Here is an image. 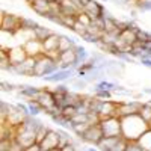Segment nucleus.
<instances>
[{
  "label": "nucleus",
  "instance_id": "32",
  "mask_svg": "<svg viewBox=\"0 0 151 151\" xmlns=\"http://www.w3.org/2000/svg\"><path fill=\"white\" fill-rule=\"evenodd\" d=\"M94 97L98 98V100H112V92L110 91H106V89H101V91H97L94 92Z\"/></svg>",
  "mask_w": 151,
  "mask_h": 151
},
{
  "label": "nucleus",
  "instance_id": "29",
  "mask_svg": "<svg viewBox=\"0 0 151 151\" xmlns=\"http://www.w3.org/2000/svg\"><path fill=\"white\" fill-rule=\"evenodd\" d=\"M136 8L139 12H150L151 11V0H142V2H137Z\"/></svg>",
  "mask_w": 151,
  "mask_h": 151
},
{
  "label": "nucleus",
  "instance_id": "48",
  "mask_svg": "<svg viewBox=\"0 0 151 151\" xmlns=\"http://www.w3.org/2000/svg\"><path fill=\"white\" fill-rule=\"evenodd\" d=\"M100 2H104L106 3V2H109V0H100Z\"/></svg>",
  "mask_w": 151,
  "mask_h": 151
},
{
  "label": "nucleus",
  "instance_id": "35",
  "mask_svg": "<svg viewBox=\"0 0 151 151\" xmlns=\"http://www.w3.org/2000/svg\"><path fill=\"white\" fill-rule=\"evenodd\" d=\"M82 40H85L86 42H91V44H97L98 41H101V38L100 36H95V35H91V33H85L83 36H82Z\"/></svg>",
  "mask_w": 151,
  "mask_h": 151
},
{
  "label": "nucleus",
  "instance_id": "7",
  "mask_svg": "<svg viewBox=\"0 0 151 151\" xmlns=\"http://www.w3.org/2000/svg\"><path fill=\"white\" fill-rule=\"evenodd\" d=\"M35 65H36V58H27L26 60L20 65H12V73L17 76H27V77H33L35 73Z\"/></svg>",
  "mask_w": 151,
  "mask_h": 151
},
{
  "label": "nucleus",
  "instance_id": "45",
  "mask_svg": "<svg viewBox=\"0 0 151 151\" xmlns=\"http://www.w3.org/2000/svg\"><path fill=\"white\" fill-rule=\"evenodd\" d=\"M142 92H144V94H150V95H151V88H144Z\"/></svg>",
  "mask_w": 151,
  "mask_h": 151
},
{
  "label": "nucleus",
  "instance_id": "46",
  "mask_svg": "<svg viewBox=\"0 0 151 151\" xmlns=\"http://www.w3.org/2000/svg\"><path fill=\"white\" fill-rule=\"evenodd\" d=\"M88 151H100V150H98L97 147H95V148H94V147H91V148H88Z\"/></svg>",
  "mask_w": 151,
  "mask_h": 151
},
{
  "label": "nucleus",
  "instance_id": "1",
  "mask_svg": "<svg viewBox=\"0 0 151 151\" xmlns=\"http://www.w3.org/2000/svg\"><path fill=\"white\" fill-rule=\"evenodd\" d=\"M121 127H122V136L129 142H136L139 137L150 129V124L142 119L139 113L121 118Z\"/></svg>",
  "mask_w": 151,
  "mask_h": 151
},
{
  "label": "nucleus",
  "instance_id": "3",
  "mask_svg": "<svg viewBox=\"0 0 151 151\" xmlns=\"http://www.w3.org/2000/svg\"><path fill=\"white\" fill-rule=\"evenodd\" d=\"M103 134L106 137H113V136H122V127H121V118L119 116H110L106 119L100 121Z\"/></svg>",
  "mask_w": 151,
  "mask_h": 151
},
{
  "label": "nucleus",
  "instance_id": "19",
  "mask_svg": "<svg viewBox=\"0 0 151 151\" xmlns=\"http://www.w3.org/2000/svg\"><path fill=\"white\" fill-rule=\"evenodd\" d=\"M80 12H82V11H80L77 6H74L70 0L62 2V9H60V14H62V15H76V17H77Z\"/></svg>",
  "mask_w": 151,
  "mask_h": 151
},
{
  "label": "nucleus",
  "instance_id": "37",
  "mask_svg": "<svg viewBox=\"0 0 151 151\" xmlns=\"http://www.w3.org/2000/svg\"><path fill=\"white\" fill-rule=\"evenodd\" d=\"M44 18L48 20V21H52V23H55V24H59V26H60V15H59V14H53V12H48L47 15H44Z\"/></svg>",
  "mask_w": 151,
  "mask_h": 151
},
{
  "label": "nucleus",
  "instance_id": "11",
  "mask_svg": "<svg viewBox=\"0 0 151 151\" xmlns=\"http://www.w3.org/2000/svg\"><path fill=\"white\" fill-rule=\"evenodd\" d=\"M59 141H60V136L56 130H52L50 129L45 134V137L40 142L42 151H50V150H56L59 148Z\"/></svg>",
  "mask_w": 151,
  "mask_h": 151
},
{
  "label": "nucleus",
  "instance_id": "6",
  "mask_svg": "<svg viewBox=\"0 0 151 151\" xmlns=\"http://www.w3.org/2000/svg\"><path fill=\"white\" fill-rule=\"evenodd\" d=\"M42 47H44V55L45 56L58 60V55H59V33H53L52 36H48L45 41H42Z\"/></svg>",
  "mask_w": 151,
  "mask_h": 151
},
{
  "label": "nucleus",
  "instance_id": "12",
  "mask_svg": "<svg viewBox=\"0 0 151 151\" xmlns=\"http://www.w3.org/2000/svg\"><path fill=\"white\" fill-rule=\"evenodd\" d=\"M8 55H9V59H11L12 65H20V64H23V62L29 58L27 52L24 50L23 45H17V47L8 48Z\"/></svg>",
  "mask_w": 151,
  "mask_h": 151
},
{
  "label": "nucleus",
  "instance_id": "25",
  "mask_svg": "<svg viewBox=\"0 0 151 151\" xmlns=\"http://www.w3.org/2000/svg\"><path fill=\"white\" fill-rule=\"evenodd\" d=\"M139 115L142 116V119L148 124H151V104L148 103H142L141 109H139Z\"/></svg>",
  "mask_w": 151,
  "mask_h": 151
},
{
  "label": "nucleus",
  "instance_id": "5",
  "mask_svg": "<svg viewBox=\"0 0 151 151\" xmlns=\"http://www.w3.org/2000/svg\"><path fill=\"white\" fill-rule=\"evenodd\" d=\"M15 141L23 148H26V147H29V145L36 142V132L29 130L27 127H24L23 124H20V125L15 127Z\"/></svg>",
  "mask_w": 151,
  "mask_h": 151
},
{
  "label": "nucleus",
  "instance_id": "52",
  "mask_svg": "<svg viewBox=\"0 0 151 151\" xmlns=\"http://www.w3.org/2000/svg\"><path fill=\"white\" fill-rule=\"evenodd\" d=\"M85 151H88V150H85Z\"/></svg>",
  "mask_w": 151,
  "mask_h": 151
},
{
  "label": "nucleus",
  "instance_id": "16",
  "mask_svg": "<svg viewBox=\"0 0 151 151\" xmlns=\"http://www.w3.org/2000/svg\"><path fill=\"white\" fill-rule=\"evenodd\" d=\"M124 136H113V137H103L101 141L98 142V145H97V148L100 150V151H113V148H115L118 144H119V141L122 139Z\"/></svg>",
  "mask_w": 151,
  "mask_h": 151
},
{
  "label": "nucleus",
  "instance_id": "2",
  "mask_svg": "<svg viewBox=\"0 0 151 151\" xmlns=\"http://www.w3.org/2000/svg\"><path fill=\"white\" fill-rule=\"evenodd\" d=\"M2 21H0V29L2 32H6L9 35H15L17 32H21V20L23 17H18L15 14H6L2 11Z\"/></svg>",
  "mask_w": 151,
  "mask_h": 151
},
{
  "label": "nucleus",
  "instance_id": "22",
  "mask_svg": "<svg viewBox=\"0 0 151 151\" xmlns=\"http://www.w3.org/2000/svg\"><path fill=\"white\" fill-rule=\"evenodd\" d=\"M136 142L139 144L145 151H151V127H150V129H148V130H147V132H145V133H144Z\"/></svg>",
  "mask_w": 151,
  "mask_h": 151
},
{
  "label": "nucleus",
  "instance_id": "34",
  "mask_svg": "<svg viewBox=\"0 0 151 151\" xmlns=\"http://www.w3.org/2000/svg\"><path fill=\"white\" fill-rule=\"evenodd\" d=\"M86 29H88L86 26H83V24H82V23H79V21H77V23H76V24H74V27H73L71 30H73V32H74L76 35H79V36L82 38V36H83V35L86 33Z\"/></svg>",
  "mask_w": 151,
  "mask_h": 151
},
{
  "label": "nucleus",
  "instance_id": "23",
  "mask_svg": "<svg viewBox=\"0 0 151 151\" xmlns=\"http://www.w3.org/2000/svg\"><path fill=\"white\" fill-rule=\"evenodd\" d=\"M40 24H38L33 18H27V17H23L21 20V30L23 32H33Z\"/></svg>",
  "mask_w": 151,
  "mask_h": 151
},
{
  "label": "nucleus",
  "instance_id": "4",
  "mask_svg": "<svg viewBox=\"0 0 151 151\" xmlns=\"http://www.w3.org/2000/svg\"><path fill=\"white\" fill-rule=\"evenodd\" d=\"M104 137L103 134V130H101V125H100V122L97 124H91L89 127H88L82 136H79V139L82 142H86V144H92V145H98V142L101 141Z\"/></svg>",
  "mask_w": 151,
  "mask_h": 151
},
{
  "label": "nucleus",
  "instance_id": "51",
  "mask_svg": "<svg viewBox=\"0 0 151 151\" xmlns=\"http://www.w3.org/2000/svg\"><path fill=\"white\" fill-rule=\"evenodd\" d=\"M150 127H151V124H150Z\"/></svg>",
  "mask_w": 151,
  "mask_h": 151
},
{
  "label": "nucleus",
  "instance_id": "10",
  "mask_svg": "<svg viewBox=\"0 0 151 151\" xmlns=\"http://www.w3.org/2000/svg\"><path fill=\"white\" fill-rule=\"evenodd\" d=\"M141 106H142L141 101H121V103H118L116 116L122 118V116H129V115L139 113Z\"/></svg>",
  "mask_w": 151,
  "mask_h": 151
},
{
  "label": "nucleus",
  "instance_id": "8",
  "mask_svg": "<svg viewBox=\"0 0 151 151\" xmlns=\"http://www.w3.org/2000/svg\"><path fill=\"white\" fill-rule=\"evenodd\" d=\"M74 76H77V71L74 68H68V70H59L52 76H45V77H42V80L48 83H64Z\"/></svg>",
  "mask_w": 151,
  "mask_h": 151
},
{
  "label": "nucleus",
  "instance_id": "20",
  "mask_svg": "<svg viewBox=\"0 0 151 151\" xmlns=\"http://www.w3.org/2000/svg\"><path fill=\"white\" fill-rule=\"evenodd\" d=\"M76 56H77V65L79 67H82L83 64H86V62L89 60V58H91V55L88 53V50L83 45H80V44L76 47Z\"/></svg>",
  "mask_w": 151,
  "mask_h": 151
},
{
  "label": "nucleus",
  "instance_id": "18",
  "mask_svg": "<svg viewBox=\"0 0 151 151\" xmlns=\"http://www.w3.org/2000/svg\"><path fill=\"white\" fill-rule=\"evenodd\" d=\"M55 32L53 30H50L48 27H45V26H41V24H40V26H38L35 30H33V38H35V40H38V41H45L47 40V38L48 36H52Z\"/></svg>",
  "mask_w": 151,
  "mask_h": 151
},
{
  "label": "nucleus",
  "instance_id": "44",
  "mask_svg": "<svg viewBox=\"0 0 151 151\" xmlns=\"http://www.w3.org/2000/svg\"><path fill=\"white\" fill-rule=\"evenodd\" d=\"M139 60H141V64H142L144 67H147V68L151 70V59H150V58H142V59H139Z\"/></svg>",
  "mask_w": 151,
  "mask_h": 151
},
{
  "label": "nucleus",
  "instance_id": "14",
  "mask_svg": "<svg viewBox=\"0 0 151 151\" xmlns=\"http://www.w3.org/2000/svg\"><path fill=\"white\" fill-rule=\"evenodd\" d=\"M104 9H106V8H104L103 5H100V3L97 2V0H91V2L83 8V12H85L86 15H89L92 20H95V18L103 17Z\"/></svg>",
  "mask_w": 151,
  "mask_h": 151
},
{
  "label": "nucleus",
  "instance_id": "43",
  "mask_svg": "<svg viewBox=\"0 0 151 151\" xmlns=\"http://www.w3.org/2000/svg\"><path fill=\"white\" fill-rule=\"evenodd\" d=\"M17 106L20 107V110H21V112H23L26 116H27V115H30V110H29V106H27V103H26V104H23V103H17Z\"/></svg>",
  "mask_w": 151,
  "mask_h": 151
},
{
  "label": "nucleus",
  "instance_id": "31",
  "mask_svg": "<svg viewBox=\"0 0 151 151\" xmlns=\"http://www.w3.org/2000/svg\"><path fill=\"white\" fill-rule=\"evenodd\" d=\"M89 60L92 62V64H95V65H101L103 62L106 60V56H104V53H94V55H91Z\"/></svg>",
  "mask_w": 151,
  "mask_h": 151
},
{
  "label": "nucleus",
  "instance_id": "41",
  "mask_svg": "<svg viewBox=\"0 0 151 151\" xmlns=\"http://www.w3.org/2000/svg\"><path fill=\"white\" fill-rule=\"evenodd\" d=\"M23 151H42V148H41V145L38 144V142H35V144H32V145L26 147Z\"/></svg>",
  "mask_w": 151,
  "mask_h": 151
},
{
  "label": "nucleus",
  "instance_id": "42",
  "mask_svg": "<svg viewBox=\"0 0 151 151\" xmlns=\"http://www.w3.org/2000/svg\"><path fill=\"white\" fill-rule=\"evenodd\" d=\"M14 88H15V86L12 85V83H8V82H5V80L2 82V91H3V92H8V91H14Z\"/></svg>",
  "mask_w": 151,
  "mask_h": 151
},
{
  "label": "nucleus",
  "instance_id": "27",
  "mask_svg": "<svg viewBox=\"0 0 151 151\" xmlns=\"http://www.w3.org/2000/svg\"><path fill=\"white\" fill-rule=\"evenodd\" d=\"M60 113H62V115H64L67 119H71L76 113H77V107L71 106V104H67V106H64V107L60 109Z\"/></svg>",
  "mask_w": 151,
  "mask_h": 151
},
{
  "label": "nucleus",
  "instance_id": "26",
  "mask_svg": "<svg viewBox=\"0 0 151 151\" xmlns=\"http://www.w3.org/2000/svg\"><path fill=\"white\" fill-rule=\"evenodd\" d=\"M27 106L30 110V115L32 116H38L41 112H44V109L41 107V104L36 101V100H27Z\"/></svg>",
  "mask_w": 151,
  "mask_h": 151
},
{
  "label": "nucleus",
  "instance_id": "40",
  "mask_svg": "<svg viewBox=\"0 0 151 151\" xmlns=\"http://www.w3.org/2000/svg\"><path fill=\"white\" fill-rule=\"evenodd\" d=\"M59 151H77V145H76V144L71 141V142H68L65 147L59 148Z\"/></svg>",
  "mask_w": 151,
  "mask_h": 151
},
{
  "label": "nucleus",
  "instance_id": "49",
  "mask_svg": "<svg viewBox=\"0 0 151 151\" xmlns=\"http://www.w3.org/2000/svg\"><path fill=\"white\" fill-rule=\"evenodd\" d=\"M147 103H148V104H151V98H150V100H148V101H147Z\"/></svg>",
  "mask_w": 151,
  "mask_h": 151
},
{
  "label": "nucleus",
  "instance_id": "30",
  "mask_svg": "<svg viewBox=\"0 0 151 151\" xmlns=\"http://www.w3.org/2000/svg\"><path fill=\"white\" fill-rule=\"evenodd\" d=\"M77 21H79V23H82L83 26H86V27H88V26H91V24H92V18H91L89 15H86L83 11H82L80 14L77 15Z\"/></svg>",
  "mask_w": 151,
  "mask_h": 151
},
{
  "label": "nucleus",
  "instance_id": "47",
  "mask_svg": "<svg viewBox=\"0 0 151 151\" xmlns=\"http://www.w3.org/2000/svg\"><path fill=\"white\" fill-rule=\"evenodd\" d=\"M55 2H60L62 3V2H65V0H55Z\"/></svg>",
  "mask_w": 151,
  "mask_h": 151
},
{
  "label": "nucleus",
  "instance_id": "28",
  "mask_svg": "<svg viewBox=\"0 0 151 151\" xmlns=\"http://www.w3.org/2000/svg\"><path fill=\"white\" fill-rule=\"evenodd\" d=\"M136 36H137V41H141V42L151 41V33L147 32V30H142V29H139V27L136 29Z\"/></svg>",
  "mask_w": 151,
  "mask_h": 151
},
{
  "label": "nucleus",
  "instance_id": "38",
  "mask_svg": "<svg viewBox=\"0 0 151 151\" xmlns=\"http://www.w3.org/2000/svg\"><path fill=\"white\" fill-rule=\"evenodd\" d=\"M116 59H119V60H122V62H129V64H133V58H132L129 53H125V52H119L118 56H116Z\"/></svg>",
  "mask_w": 151,
  "mask_h": 151
},
{
  "label": "nucleus",
  "instance_id": "13",
  "mask_svg": "<svg viewBox=\"0 0 151 151\" xmlns=\"http://www.w3.org/2000/svg\"><path fill=\"white\" fill-rule=\"evenodd\" d=\"M24 50L27 52V56L30 58H40L44 55V47H42V42L35 40V38H32V40H27L26 44L23 45Z\"/></svg>",
  "mask_w": 151,
  "mask_h": 151
},
{
  "label": "nucleus",
  "instance_id": "9",
  "mask_svg": "<svg viewBox=\"0 0 151 151\" xmlns=\"http://www.w3.org/2000/svg\"><path fill=\"white\" fill-rule=\"evenodd\" d=\"M116 110H118V103L113 100H101L100 103V109H98V116L100 121L110 118V116H116Z\"/></svg>",
  "mask_w": 151,
  "mask_h": 151
},
{
  "label": "nucleus",
  "instance_id": "50",
  "mask_svg": "<svg viewBox=\"0 0 151 151\" xmlns=\"http://www.w3.org/2000/svg\"><path fill=\"white\" fill-rule=\"evenodd\" d=\"M24 2H27V3H30V0H24Z\"/></svg>",
  "mask_w": 151,
  "mask_h": 151
},
{
  "label": "nucleus",
  "instance_id": "33",
  "mask_svg": "<svg viewBox=\"0 0 151 151\" xmlns=\"http://www.w3.org/2000/svg\"><path fill=\"white\" fill-rule=\"evenodd\" d=\"M12 141H14V137H2V142H0V151H9L11 145H12Z\"/></svg>",
  "mask_w": 151,
  "mask_h": 151
},
{
  "label": "nucleus",
  "instance_id": "24",
  "mask_svg": "<svg viewBox=\"0 0 151 151\" xmlns=\"http://www.w3.org/2000/svg\"><path fill=\"white\" fill-rule=\"evenodd\" d=\"M76 23H77V17H76V15H62L60 14V26L62 27L71 30Z\"/></svg>",
  "mask_w": 151,
  "mask_h": 151
},
{
  "label": "nucleus",
  "instance_id": "39",
  "mask_svg": "<svg viewBox=\"0 0 151 151\" xmlns=\"http://www.w3.org/2000/svg\"><path fill=\"white\" fill-rule=\"evenodd\" d=\"M125 151H144V148L137 144V142H129L127 148H125Z\"/></svg>",
  "mask_w": 151,
  "mask_h": 151
},
{
  "label": "nucleus",
  "instance_id": "17",
  "mask_svg": "<svg viewBox=\"0 0 151 151\" xmlns=\"http://www.w3.org/2000/svg\"><path fill=\"white\" fill-rule=\"evenodd\" d=\"M17 88H18V91H20V94L23 97H27L30 100H35L38 95H40V92H41L40 88H36L33 85H20Z\"/></svg>",
  "mask_w": 151,
  "mask_h": 151
},
{
  "label": "nucleus",
  "instance_id": "15",
  "mask_svg": "<svg viewBox=\"0 0 151 151\" xmlns=\"http://www.w3.org/2000/svg\"><path fill=\"white\" fill-rule=\"evenodd\" d=\"M50 3H52V0H30L29 5L33 9V12H36L38 15L44 18V15L50 12Z\"/></svg>",
  "mask_w": 151,
  "mask_h": 151
},
{
  "label": "nucleus",
  "instance_id": "36",
  "mask_svg": "<svg viewBox=\"0 0 151 151\" xmlns=\"http://www.w3.org/2000/svg\"><path fill=\"white\" fill-rule=\"evenodd\" d=\"M48 130H50V129H48V127H45V124H42V127L36 132V142H38V144H40V142L44 139V137H45V134H47V132H48Z\"/></svg>",
  "mask_w": 151,
  "mask_h": 151
},
{
  "label": "nucleus",
  "instance_id": "21",
  "mask_svg": "<svg viewBox=\"0 0 151 151\" xmlns=\"http://www.w3.org/2000/svg\"><path fill=\"white\" fill-rule=\"evenodd\" d=\"M70 85H71V88L73 89H77V91H83V89H86L88 88V83L85 79H82V77H77V76H74V77H71L70 80H67Z\"/></svg>",
  "mask_w": 151,
  "mask_h": 151
}]
</instances>
